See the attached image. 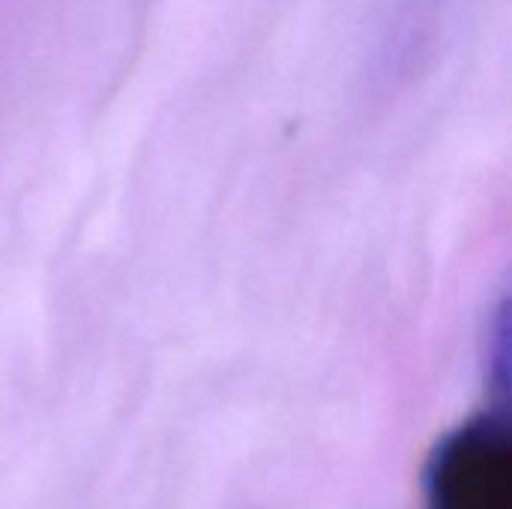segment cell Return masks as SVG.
<instances>
[{
    "instance_id": "6da1fadb",
    "label": "cell",
    "mask_w": 512,
    "mask_h": 509,
    "mask_svg": "<svg viewBox=\"0 0 512 509\" xmlns=\"http://www.w3.org/2000/svg\"><path fill=\"white\" fill-rule=\"evenodd\" d=\"M510 426L504 411L450 432L426 465L429 509H512Z\"/></svg>"
}]
</instances>
